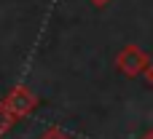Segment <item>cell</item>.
Instances as JSON below:
<instances>
[{"label":"cell","mask_w":153,"mask_h":139,"mask_svg":"<svg viewBox=\"0 0 153 139\" xmlns=\"http://www.w3.org/2000/svg\"><path fill=\"white\" fill-rule=\"evenodd\" d=\"M3 104L8 107V113H11V115H24V113H30V110L38 104V99H35L24 86H16V88L8 94V99H5Z\"/></svg>","instance_id":"cell-2"},{"label":"cell","mask_w":153,"mask_h":139,"mask_svg":"<svg viewBox=\"0 0 153 139\" xmlns=\"http://www.w3.org/2000/svg\"><path fill=\"white\" fill-rule=\"evenodd\" d=\"M118 67H121V72H126V75H140V72L148 67V56H145L137 46H129V48L121 51Z\"/></svg>","instance_id":"cell-1"},{"label":"cell","mask_w":153,"mask_h":139,"mask_svg":"<svg viewBox=\"0 0 153 139\" xmlns=\"http://www.w3.org/2000/svg\"><path fill=\"white\" fill-rule=\"evenodd\" d=\"M148 83H151V86H153V64H151V67H148Z\"/></svg>","instance_id":"cell-5"},{"label":"cell","mask_w":153,"mask_h":139,"mask_svg":"<svg viewBox=\"0 0 153 139\" xmlns=\"http://www.w3.org/2000/svg\"><path fill=\"white\" fill-rule=\"evenodd\" d=\"M91 3H97V5H105V3H108V0H91Z\"/></svg>","instance_id":"cell-6"},{"label":"cell","mask_w":153,"mask_h":139,"mask_svg":"<svg viewBox=\"0 0 153 139\" xmlns=\"http://www.w3.org/2000/svg\"><path fill=\"white\" fill-rule=\"evenodd\" d=\"M8 126H11V113H8V107L0 102V137L8 131Z\"/></svg>","instance_id":"cell-3"},{"label":"cell","mask_w":153,"mask_h":139,"mask_svg":"<svg viewBox=\"0 0 153 139\" xmlns=\"http://www.w3.org/2000/svg\"><path fill=\"white\" fill-rule=\"evenodd\" d=\"M143 139H153V134H148V137H143Z\"/></svg>","instance_id":"cell-7"},{"label":"cell","mask_w":153,"mask_h":139,"mask_svg":"<svg viewBox=\"0 0 153 139\" xmlns=\"http://www.w3.org/2000/svg\"><path fill=\"white\" fill-rule=\"evenodd\" d=\"M40 139H70V137H67L65 131H59V129H51V131H46Z\"/></svg>","instance_id":"cell-4"}]
</instances>
